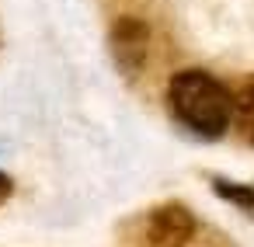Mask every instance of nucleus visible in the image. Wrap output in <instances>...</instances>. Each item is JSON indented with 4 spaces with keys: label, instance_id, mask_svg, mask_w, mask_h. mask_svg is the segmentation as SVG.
Listing matches in <instances>:
<instances>
[{
    "label": "nucleus",
    "instance_id": "obj_1",
    "mask_svg": "<svg viewBox=\"0 0 254 247\" xmlns=\"http://www.w3.org/2000/svg\"><path fill=\"white\" fill-rule=\"evenodd\" d=\"M171 115L195 136L216 139L233 122V94L205 70H181L167 84Z\"/></svg>",
    "mask_w": 254,
    "mask_h": 247
},
{
    "label": "nucleus",
    "instance_id": "obj_5",
    "mask_svg": "<svg viewBox=\"0 0 254 247\" xmlns=\"http://www.w3.org/2000/svg\"><path fill=\"white\" fill-rule=\"evenodd\" d=\"M212 188L226 198V202H237L240 209H254V188L251 185H237V181H223V178H212Z\"/></svg>",
    "mask_w": 254,
    "mask_h": 247
},
{
    "label": "nucleus",
    "instance_id": "obj_4",
    "mask_svg": "<svg viewBox=\"0 0 254 247\" xmlns=\"http://www.w3.org/2000/svg\"><path fill=\"white\" fill-rule=\"evenodd\" d=\"M233 119L240 125V132L247 136V143H254V77L240 87V94L233 98Z\"/></svg>",
    "mask_w": 254,
    "mask_h": 247
},
{
    "label": "nucleus",
    "instance_id": "obj_6",
    "mask_svg": "<svg viewBox=\"0 0 254 247\" xmlns=\"http://www.w3.org/2000/svg\"><path fill=\"white\" fill-rule=\"evenodd\" d=\"M7 195H11V178H7V174H0V205L7 202Z\"/></svg>",
    "mask_w": 254,
    "mask_h": 247
},
{
    "label": "nucleus",
    "instance_id": "obj_2",
    "mask_svg": "<svg viewBox=\"0 0 254 247\" xmlns=\"http://www.w3.org/2000/svg\"><path fill=\"white\" fill-rule=\"evenodd\" d=\"M195 230V219L185 205L167 202L150 216V244L153 247H181Z\"/></svg>",
    "mask_w": 254,
    "mask_h": 247
},
{
    "label": "nucleus",
    "instance_id": "obj_3",
    "mask_svg": "<svg viewBox=\"0 0 254 247\" xmlns=\"http://www.w3.org/2000/svg\"><path fill=\"white\" fill-rule=\"evenodd\" d=\"M112 49H115L119 66L126 73H136L143 63V53H146V28L139 21H119L112 32Z\"/></svg>",
    "mask_w": 254,
    "mask_h": 247
}]
</instances>
